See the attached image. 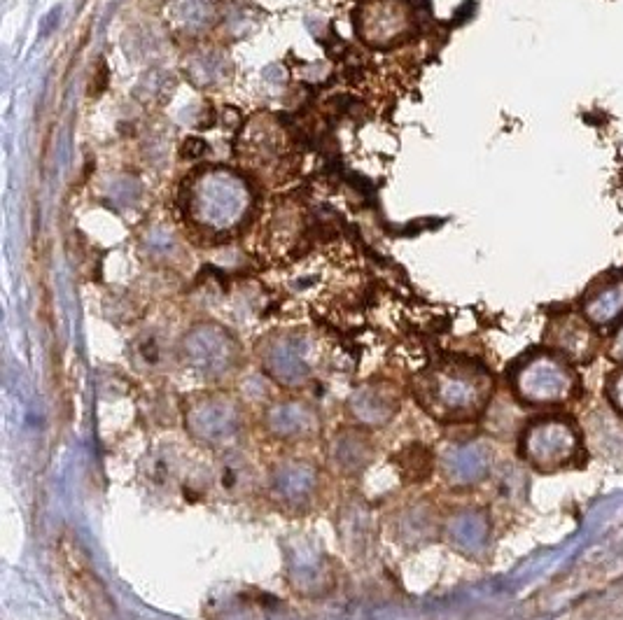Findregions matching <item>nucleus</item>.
<instances>
[{"mask_svg": "<svg viewBox=\"0 0 623 620\" xmlns=\"http://www.w3.org/2000/svg\"><path fill=\"white\" fill-rule=\"evenodd\" d=\"M255 210V192L245 175L224 166L192 173L182 187V215L206 241L222 243L241 234Z\"/></svg>", "mask_w": 623, "mask_h": 620, "instance_id": "nucleus-1", "label": "nucleus"}, {"mask_svg": "<svg viewBox=\"0 0 623 620\" xmlns=\"http://www.w3.org/2000/svg\"><path fill=\"white\" fill-rule=\"evenodd\" d=\"M413 392L432 418L465 422L479 418L486 408L493 392V378L472 359H444L420 373Z\"/></svg>", "mask_w": 623, "mask_h": 620, "instance_id": "nucleus-2", "label": "nucleus"}, {"mask_svg": "<svg viewBox=\"0 0 623 620\" xmlns=\"http://www.w3.org/2000/svg\"><path fill=\"white\" fill-rule=\"evenodd\" d=\"M243 168L262 182H283L294 171L292 143L271 117H255L245 131L241 145Z\"/></svg>", "mask_w": 623, "mask_h": 620, "instance_id": "nucleus-3", "label": "nucleus"}, {"mask_svg": "<svg viewBox=\"0 0 623 620\" xmlns=\"http://www.w3.org/2000/svg\"><path fill=\"white\" fill-rule=\"evenodd\" d=\"M353 24L364 45L388 52L411 40L416 33V14L409 0H362Z\"/></svg>", "mask_w": 623, "mask_h": 620, "instance_id": "nucleus-4", "label": "nucleus"}, {"mask_svg": "<svg viewBox=\"0 0 623 620\" xmlns=\"http://www.w3.org/2000/svg\"><path fill=\"white\" fill-rule=\"evenodd\" d=\"M514 390L528 404H563L577 392V376L560 355L539 352L518 366L514 373Z\"/></svg>", "mask_w": 623, "mask_h": 620, "instance_id": "nucleus-5", "label": "nucleus"}, {"mask_svg": "<svg viewBox=\"0 0 623 620\" xmlns=\"http://www.w3.org/2000/svg\"><path fill=\"white\" fill-rule=\"evenodd\" d=\"M59 560L70 600L80 607L87 620H108L112 614V600L101 579L91 569L80 541L70 534H63L59 541Z\"/></svg>", "mask_w": 623, "mask_h": 620, "instance_id": "nucleus-6", "label": "nucleus"}, {"mask_svg": "<svg viewBox=\"0 0 623 620\" xmlns=\"http://www.w3.org/2000/svg\"><path fill=\"white\" fill-rule=\"evenodd\" d=\"M521 450L539 471H558L579 453V436L565 418H539L525 429Z\"/></svg>", "mask_w": 623, "mask_h": 620, "instance_id": "nucleus-7", "label": "nucleus"}, {"mask_svg": "<svg viewBox=\"0 0 623 620\" xmlns=\"http://www.w3.org/2000/svg\"><path fill=\"white\" fill-rule=\"evenodd\" d=\"M546 341L570 362H591L598 350V338L593 334L591 322L579 315H563L553 320L546 331Z\"/></svg>", "mask_w": 623, "mask_h": 620, "instance_id": "nucleus-8", "label": "nucleus"}, {"mask_svg": "<svg viewBox=\"0 0 623 620\" xmlns=\"http://www.w3.org/2000/svg\"><path fill=\"white\" fill-rule=\"evenodd\" d=\"M623 315V276L593 285L584 299V317L595 327H607Z\"/></svg>", "mask_w": 623, "mask_h": 620, "instance_id": "nucleus-9", "label": "nucleus"}, {"mask_svg": "<svg viewBox=\"0 0 623 620\" xmlns=\"http://www.w3.org/2000/svg\"><path fill=\"white\" fill-rule=\"evenodd\" d=\"M609 399H612V404L616 406V411L623 413V371L614 373L612 380H609Z\"/></svg>", "mask_w": 623, "mask_h": 620, "instance_id": "nucleus-10", "label": "nucleus"}, {"mask_svg": "<svg viewBox=\"0 0 623 620\" xmlns=\"http://www.w3.org/2000/svg\"><path fill=\"white\" fill-rule=\"evenodd\" d=\"M609 352H612L614 359H619V362H623V327L616 331V336H614L612 348H609Z\"/></svg>", "mask_w": 623, "mask_h": 620, "instance_id": "nucleus-11", "label": "nucleus"}]
</instances>
